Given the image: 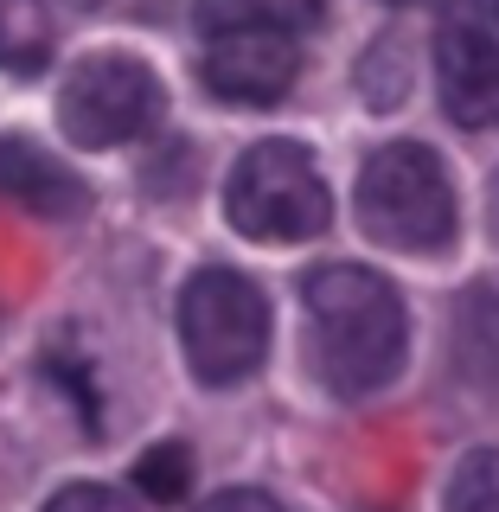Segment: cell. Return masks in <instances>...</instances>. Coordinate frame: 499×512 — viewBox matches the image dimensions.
Instances as JSON below:
<instances>
[{"label":"cell","mask_w":499,"mask_h":512,"mask_svg":"<svg viewBox=\"0 0 499 512\" xmlns=\"http://www.w3.org/2000/svg\"><path fill=\"white\" fill-rule=\"evenodd\" d=\"M308 301V340H314V372L340 397H372L397 378L404 365L410 320L397 288L378 269L359 263H327L301 282Z\"/></svg>","instance_id":"1"},{"label":"cell","mask_w":499,"mask_h":512,"mask_svg":"<svg viewBox=\"0 0 499 512\" xmlns=\"http://www.w3.org/2000/svg\"><path fill=\"white\" fill-rule=\"evenodd\" d=\"M359 224L391 250L436 256L455 244V186L436 148L423 141H391L365 160L359 173Z\"/></svg>","instance_id":"2"},{"label":"cell","mask_w":499,"mask_h":512,"mask_svg":"<svg viewBox=\"0 0 499 512\" xmlns=\"http://www.w3.org/2000/svg\"><path fill=\"white\" fill-rule=\"evenodd\" d=\"M224 212L256 244H301V237L327 231L333 199H327V180H320L308 148H295V141H256L231 167Z\"/></svg>","instance_id":"3"},{"label":"cell","mask_w":499,"mask_h":512,"mask_svg":"<svg viewBox=\"0 0 499 512\" xmlns=\"http://www.w3.org/2000/svg\"><path fill=\"white\" fill-rule=\"evenodd\" d=\"M180 346L205 384H237L269 352V301L237 269H199L180 288Z\"/></svg>","instance_id":"4"},{"label":"cell","mask_w":499,"mask_h":512,"mask_svg":"<svg viewBox=\"0 0 499 512\" xmlns=\"http://www.w3.org/2000/svg\"><path fill=\"white\" fill-rule=\"evenodd\" d=\"M167 116V90L141 58L128 52H96L84 64H71L58 90V128L77 148H116L135 141Z\"/></svg>","instance_id":"5"},{"label":"cell","mask_w":499,"mask_h":512,"mask_svg":"<svg viewBox=\"0 0 499 512\" xmlns=\"http://www.w3.org/2000/svg\"><path fill=\"white\" fill-rule=\"evenodd\" d=\"M442 109L461 128H499V0H448L436 26Z\"/></svg>","instance_id":"6"},{"label":"cell","mask_w":499,"mask_h":512,"mask_svg":"<svg viewBox=\"0 0 499 512\" xmlns=\"http://www.w3.org/2000/svg\"><path fill=\"white\" fill-rule=\"evenodd\" d=\"M295 71H301V52L288 32H224V39H205V90L218 103H237V109L282 103Z\"/></svg>","instance_id":"7"},{"label":"cell","mask_w":499,"mask_h":512,"mask_svg":"<svg viewBox=\"0 0 499 512\" xmlns=\"http://www.w3.org/2000/svg\"><path fill=\"white\" fill-rule=\"evenodd\" d=\"M0 199L39 218H77L90 205V186L45 148H32L20 135H0Z\"/></svg>","instance_id":"8"},{"label":"cell","mask_w":499,"mask_h":512,"mask_svg":"<svg viewBox=\"0 0 499 512\" xmlns=\"http://www.w3.org/2000/svg\"><path fill=\"white\" fill-rule=\"evenodd\" d=\"M327 0H199L192 20H199L205 39H224V32H288L301 39Z\"/></svg>","instance_id":"9"},{"label":"cell","mask_w":499,"mask_h":512,"mask_svg":"<svg viewBox=\"0 0 499 512\" xmlns=\"http://www.w3.org/2000/svg\"><path fill=\"white\" fill-rule=\"evenodd\" d=\"M52 58V7L45 0H0V71L32 77Z\"/></svg>","instance_id":"10"},{"label":"cell","mask_w":499,"mask_h":512,"mask_svg":"<svg viewBox=\"0 0 499 512\" xmlns=\"http://www.w3.org/2000/svg\"><path fill=\"white\" fill-rule=\"evenodd\" d=\"M448 512H499V448H474L448 474Z\"/></svg>","instance_id":"11"},{"label":"cell","mask_w":499,"mask_h":512,"mask_svg":"<svg viewBox=\"0 0 499 512\" xmlns=\"http://www.w3.org/2000/svg\"><path fill=\"white\" fill-rule=\"evenodd\" d=\"M135 487L148 493V500H160V506L186 500V487H192V455H186L180 442H160V448H148V455L135 461Z\"/></svg>","instance_id":"12"},{"label":"cell","mask_w":499,"mask_h":512,"mask_svg":"<svg viewBox=\"0 0 499 512\" xmlns=\"http://www.w3.org/2000/svg\"><path fill=\"white\" fill-rule=\"evenodd\" d=\"M45 512H135L122 500V493H109V487H90V480H77V487H64L45 500Z\"/></svg>","instance_id":"13"},{"label":"cell","mask_w":499,"mask_h":512,"mask_svg":"<svg viewBox=\"0 0 499 512\" xmlns=\"http://www.w3.org/2000/svg\"><path fill=\"white\" fill-rule=\"evenodd\" d=\"M199 512H282V500H269V493H256V487H231V493H218V500H205Z\"/></svg>","instance_id":"14"},{"label":"cell","mask_w":499,"mask_h":512,"mask_svg":"<svg viewBox=\"0 0 499 512\" xmlns=\"http://www.w3.org/2000/svg\"><path fill=\"white\" fill-rule=\"evenodd\" d=\"M487 224H493V237H499V173H493V192H487Z\"/></svg>","instance_id":"15"},{"label":"cell","mask_w":499,"mask_h":512,"mask_svg":"<svg viewBox=\"0 0 499 512\" xmlns=\"http://www.w3.org/2000/svg\"><path fill=\"white\" fill-rule=\"evenodd\" d=\"M391 7H404V0H391Z\"/></svg>","instance_id":"16"}]
</instances>
